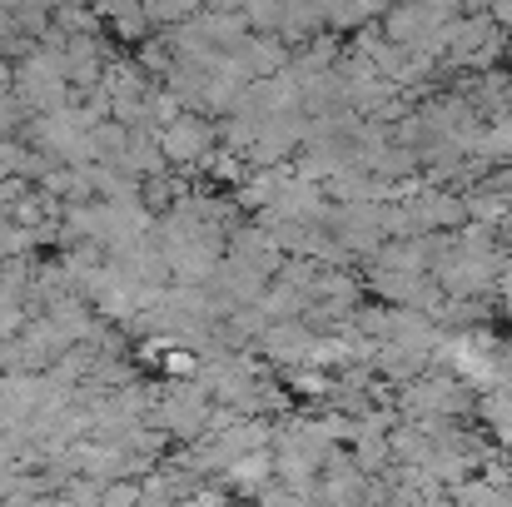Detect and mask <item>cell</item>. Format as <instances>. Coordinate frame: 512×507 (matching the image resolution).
Instances as JSON below:
<instances>
[{"label": "cell", "mask_w": 512, "mask_h": 507, "mask_svg": "<svg viewBox=\"0 0 512 507\" xmlns=\"http://www.w3.org/2000/svg\"><path fill=\"white\" fill-rule=\"evenodd\" d=\"M209 145H214V130H209L199 115H170V125H165V135H160L165 160H199Z\"/></svg>", "instance_id": "7a4b0ae2"}, {"label": "cell", "mask_w": 512, "mask_h": 507, "mask_svg": "<svg viewBox=\"0 0 512 507\" xmlns=\"http://www.w3.org/2000/svg\"><path fill=\"white\" fill-rule=\"evenodd\" d=\"M403 408L408 413H423V418H448V413H463L468 408V393L453 383V378H423L403 393Z\"/></svg>", "instance_id": "6da1fadb"}, {"label": "cell", "mask_w": 512, "mask_h": 507, "mask_svg": "<svg viewBox=\"0 0 512 507\" xmlns=\"http://www.w3.org/2000/svg\"><path fill=\"white\" fill-rule=\"evenodd\" d=\"M503 304H508V314H512V284H508V289H503Z\"/></svg>", "instance_id": "277c9868"}, {"label": "cell", "mask_w": 512, "mask_h": 507, "mask_svg": "<svg viewBox=\"0 0 512 507\" xmlns=\"http://www.w3.org/2000/svg\"><path fill=\"white\" fill-rule=\"evenodd\" d=\"M264 348L274 358H284V363H309L314 348H319V338L309 334V329H299V324H279V329L264 334Z\"/></svg>", "instance_id": "3957f363"}]
</instances>
